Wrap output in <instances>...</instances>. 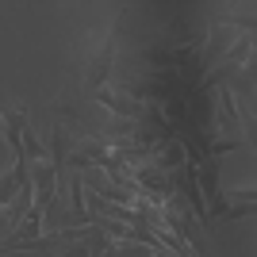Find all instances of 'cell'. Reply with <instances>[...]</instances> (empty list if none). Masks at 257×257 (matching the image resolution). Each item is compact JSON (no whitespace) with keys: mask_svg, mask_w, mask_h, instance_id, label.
<instances>
[{"mask_svg":"<svg viewBox=\"0 0 257 257\" xmlns=\"http://www.w3.org/2000/svg\"><path fill=\"white\" fill-rule=\"evenodd\" d=\"M111 62H115V35L100 39L96 46H88V58H85V92H100L104 81L111 77Z\"/></svg>","mask_w":257,"mask_h":257,"instance_id":"obj_1","label":"cell"},{"mask_svg":"<svg viewBox=\"0 0 257 257\" xmlns=\"http://www.w3.org/2000/svg\"><path fill=\"white\" fill-rule=\"evenodd\" d=\"M92 96H96V104H100V107H107V111H111L119 123H142V119H146V104H139V100L131 96V92L100 88V92H92Z\"/></svg>","mask_w":257,"mask_h":257,"instance_id":"obj_2","label":"cell"},{"mask_svg":"<svg viewBox=\"0 0 257 257\" xmlns=\"http://www.w3.org/2000/svg\"><path fill=\"white\" fill-rule=\"evenodd\" d=\"M27 127H31L27 107H20V104H4V107H0V139L8 142V150L16 154V158H23L20 139H23V131H27Z\"/></svg>","mask_w":257,"mask_h":257,"instance_id":"obj_3","label":"cell"},{"mask_svg":"<svg viewBox=\"0 0 257 257\" xmlns=\"http://www.w3.org/2000/svg\"><path fill=\"white\" fill-rule=\"evenodd\" d=\"M215 104H219V111H215V123H219V131H238V127H242V107H238V96H234L226 85H219V92H215Z\"/></svg>","mask_w":257,"mask_h":257,"instance_id":"obj_4","label":"cell"},{"mask_svg":"<svg viewBox=\"0 0 257 257\" xmlns=\"http://www.w3.org/2000/svg\"><path fill=\"white\" fill-rule=\"evenodd\" d=\"M27 181H31V177H27V158H16V165H12V169L0 173V207L12 204Z\"/></svg>","mask_w":257,"mask_h":257,"instance_id":"obj_5","label":"cell"},{"mask_svg":"<svg viewBox=\"0 0 257 257\" xmlns=\"http://www.w3.org/2000/svg\"><path fill=\"white\" fill-rule=\"evenodd\" d=\"M230 150H242V139H211V142H207V154H211V158L230 154Z\"/></svg>","mask_w":257,"mask_h":257,"instance_id":"obj_6","label":"cell"},{"mask_svg":"<svg viewBox=\"0 0 257 257\" xmlns=\"http://www.w3.org/2000/svg\"><path fill=\"white\" fill-rule=\"evenodd\" d=\"M119 257H154V246H135V242H119Z\"/></svg>","mask_w":257,"mask_h":257,"instance_id":"obj_7","label":"cell"},{"mask_svg":"<svg viewBox=\"0 0 257 257\" xmlns=\"http://www.w3.org/2000/svg\"><path fill=\"white\" fill-rule=\"evenodd\" d=\"M0 234H4V211H0Z\"/></svg>","mask_w":257,"mask_h":257,"instance_id":"obj_8","label":"cell"},{"mask_svg":"<svg viewBox=\"0 0 257 257\" xmlns=\"http://www.w3.org/2000/svg\"><path fill=\"white\" fill-rule=\"evenodd\" d=\"M192 257H207V253H192Z\"/></svg>","mask_w":257,"mask_h":257,"instance_id":"obj_9","label":"cell"}]
</instances>
